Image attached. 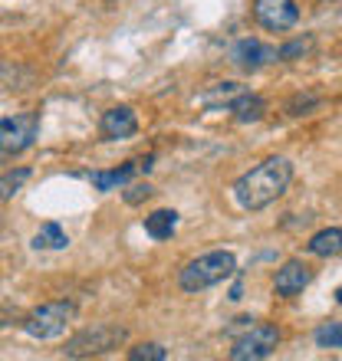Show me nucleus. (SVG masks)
Returning <instances> with one entry per match:
<instances>
[{
	"mask_svg": "<svg viewBox=\"0 0 342 361\" xmlns=\"http://www.w3.org/2000/svg\"><path fill=\"white\" fill-rule=\"evenodd\" d=\"M290 180H293V164L280 158V154H273V158L260 161L256 168L244 171L234 180V197L244 210H264L273 200L283 197Z\"/></svg>",
	"mask_w": 342,
	"mask_h": 361,
	"instance_id": "1",
	"label": "nucleus"
},
{
	"mask_svg": "<svg viewBox=\"0 0 342 361\" xmlns=\"http://www.w3.org/2000/svg\"><path fill=\"white\" fill-rule=\"evenodd\" d=\"M237 273V257L230 250H211V253H201L198 259H191L188 267L181 269L178 286L184 293H204L211 286L224 283Z\"/></svg>",
	"mask_w": 342,
	"mask_h": 361,
	"instance_id": "2",
	"label": "nucleus"
},
{
	"mask_svg": "<svg viewBox=\"0 0 342 361\" xmlns=\"http://www.w3.org/2000/svg\"><path fill=\"white\" fill-rule=\"evenodd\" d=\"M73 319H76V302H69V299L43 302L23 319V332H27L30 338H37V342H49V338L66 335Z\"/></svg>",
	"mask_w": 342,
	"mask_h": 361,
	"instance_id": "3",
	"label": "nucleus"
},
{
	"mask_svg": "<svg viewBox=\"0 0 342 361\" xmlns=\"http://www.w3.org/2000/svg\"><path fill=\"white\" fill-rule=\"evenodd\" d=\"M125 329L122 325H93V329H83L66 342L63 355L66 358H95V355H105L119 348L125 342Z\"/></svg>",
	"mask_w": 342,
	"mask_h": 361,
	"instance_id": "4",
	"label": "nucleus"
},
{
	"mask_svg": "<svg viewBox=\"0 0 342 361\" xmlns=\"http://www.w3.org/2000/svg\"><path fill=\"white\" fill-rule=\"evenodd\" d=\"M40 135V115L37 112H20L0 118V161L4 158H17L37 142Z\"/></svg>",
	"mask_w": 342,
	"mask_h": 361,
	"instance_id": "5",
	"label": "nucleus"
},
{
	"mask_svg": "<svg viewBox=\"0 0 342 361\" xmlns=\"http://www.w3.org/2000/svg\"><path fill=\"white\" fill-rule=\"evenodd\" d=\"M276 345H280V329L270 322H256V325H247V332L234 338L228 358L230 361H264L276 352Z\"/></svg>",
	"mask_w": 342,
	"mask_h": 361,
	"instance_id": "6",
	"label": "nucleus"
},
{
	"mask_svg": "<svg viewBox=\"0 0 342 361\" xmlns=\"http://www.w3.org/2000/svg\"><path fill=\"white\" fill-rule=\"evenodd\" d=\"M254 20L270 33H286L300 23L296 0H254Z\"/></svg>",
	"mask_w": 342,
	"mask_h": 361,
	"instance_id": "7",
	"label": "nucleus"
},
{
	"mask_svg": "<svg viewBox=\"0 0 342 361\" xmlns=\"http://www.w3.org/2000/svg\"><path fill=\"white\" fill-rule=\"evenodd\" d=\"M230 63L244 73H256V69H264L266 63H276V47L264 43V39H237L234 49H230Z\"/></svg>",
	"mask_w": 342,
	"mask_h": 361,
	"instance_id": "8",
	"label": "nucleus"
},
{
	"mask_svg": "<svg viewBox=\"0 0 342 361\" xmlns=\"http://www.w3.org/2000/svg\"><path fill=\"white\" fill-rule=\"evenodd\" d=\"M309 283H313V269L306 267L303 259H286L273 276V293L283 295V299H293V295H300Z\"/></svg>",
	"mask_w": 342,
	"mask_h": 361,
	"instance_id": "9",
	"label": "nucleus"
},
{
	"mask_svg": "<svg viewBox=\"0 0 342 361\" xmlns=\"http://www.w3.org/2000/svg\"><path fill=\"white\" fill-rule=\"evenodd\" d=\"M99 132H102V138H109V142H125V138H132V135L138 132V115H135V109H129V105H115V109L102 112Z\"/></svg>",
	"mask_w": 342,
	"mask_h": 361,
	"instance_id": "10",
	"label": "nucleus"
},
{
	"mask_svg": "<svg viewBox=\"0 0 342 361\" xmlns=\"http://www.w3.org/2000/svg\"><path fill=\"white\" fill-rule=\"evenodd\" d=\"M224 109H228V112L234 115L240 125H250V122H260V118L266 115V99H264V95L247 92V89H244V92L234 95V99H230Z\"/></svg>",
	"mask_w": 342,
	"mask_h": 361,
	"instance_id": "11",
	"label": "nucleus"
},
{
	"mask_svg": "<svg viewBox=\"0 0 342 361\" xmlns=\"http://www.w3.org/2000/svg\"><path fill=\"white\" fill-rule=\"evenodd\" d=\"M138 174V161H125L119 164V168H112V171H93V188L99 190V194H109V190H119L125 188L129 180Z\"/></svg>",
	"mask_w": 342,
	"mask_h": 361,
	"instance_id": "12",
	"label": "nucleus"
},
{
	"mask_svg": "<svg viewBox=\"0 0 342 361\" xmlns=\"http://www.w3.org/2000/svg\"><path fill=\"white\" fill-rule=\"evenodd\" d=\"M306 253H313V257H339L342 253V227H326V230H316L309 243H306Z\"/></svg>",
	"mask_w": 342,
	"mask_h": 361,
	"instance_id": "13",
	"label": "nucleus"
},
{
	"mask_svg": "<svg viewBox=\"0 0 342 361\" xmlns=\"http://www.w3.org/2000/svg\"><path fill=\"white\" fill-rule=\"evenodd\" d=\"M175 230H178V210H152L148 217H145V233L152 240H171L175 237Z\"/></svg>",
	"mask_w": 342,
	"mask_h": 361,
	"instance_id": "14",
	"label": "nucleus"
},
{
	"mask_svg": "<svg viewBox=\"0 0 342 361\" xmlns=\"http://www.w3.org/2000/svg\"><path fill=\"white\" fill-rule=\"evenodd\" d=\"M69 237H66V230L59 227V224H43V227L37 230V237H33V250H66Z\"/></svg>",
	"mask_w": 342,
	"mask_h": 361,
	"instance_id": "15",
	"label": "nucleus"
},
{
	"mask_svg": "<svg viewBox=\"0 0 342 361\" xmlns=\"http://www.w3.org/2000/svg\"><path fill=\"white\" fill-rule=\"evenodd\" d=\"M237 92H244V86H240V82H218L211 92L201 95V105H204V109H224V105H228Z\"/></svg>",
	"mask_w": 342,
	"mask_h": 361,
	"instance_id": "16",
	"label": "nucleus"
},
{
	"mask_svg": "<svg viewBox=\"0 0 342 361\" xmlns=\"http://www.w3.org/2000/svg\"><path fill=\"white\" fill-rule=\"evenodd\" d=\"M30 168H10V171H4L0 174V200H10L13 194H17L23 184L30 180Z\"/></svg>",
	"mask_w": 342,
	"mask_h": 361,
	"instance_id": "17",
	"label": "nucleus"
},
{
	"mask_svg": "<svg viewBox=\"0 0 342 361\" xmlns=\"http://www.w3.org/2000/svg\"><path fill=\"white\" fill-rule=\"evenodd\" d=\"M323 105V95L316 92H296L290 102H286V115H293V118H300V115H309L313 109H319Z\"/></svg>",
	"mask_w": 342,
	"mask_h": 361,
	"instance_id": "18",
	"label": "nucleus"
},
{
	"mask_svg": "<svg viewBox=\"0 0 342 361\" xmlns=\"http://www.w3.org/2000/svg\"><path fill=\"white\" fill-rule=\"evenodd\" d=\"M313 47H316L313 37H296V39H290V43H283V47L276 49V59L290 63V59H300V56H306V53H313Z\"/></svg>",
	"mask_w": 342,
	"mask_h": 361,
	"instance_id": "19",
	"label": "nucleus"
},
{
	"mask_svg": "<svg viewBox=\"0 0 342 361\" xmlns=\"http://www.w3.org/2000/svg\"><path fill=\"white\" fill-rule=\"evenodd\" d=\"M313 342L319 348H342V322H329L323 329H316Z\"/></svg>",
	"mask_w": 342,
	"mask_h": 361,
	"instance_id": "20",
	"label": "nucleus"
},
{
	"mask_svg": "<svg viewBox=\"0 0 342 361\" xmlns=\"http://www.w3.org/2000/svg\"><path fill=\"white\" fill-rule=\"evenodd\" d=\"M165 358H168V352L158 342H142L129 348V361H165Z\"/></svg>",
	"mask_w": 342,
	"mask_h": 361,
	"instance_id": "21",
	"label": "nucleus"
},
{
	"mask_svg": "<svg viewBox=\"0 0 342 361\" xmlns=\"http://www.w3.org/2000/svg\"><path fill=\"white\" fill-rule=\"evenodd\" d=\"M152 194H155L152 184H132V188L125 190V204H129V207H138V204H142V200H148Z\"/></svg>",
	"mask_w": 342,
	"mask_h": 361,
	"instance_id": "22",
	"label": "nucleus"
},
{
	"mask_svg": "<svg viewBox=\"0 0 342 361\" xmlns=\"http://www.w3.org/2000/svg\"><path fill=\"white\" fill-rule=\"evenodd\" d=\"M155 168V154H145V158H138V171H152Z\"/></svg>",
	"mask_w": 342,
	"mask_h": 361,
	"instance_id": "23",
	"label": "nucleus"
},
{
	"mask_svg": "<svg viewBox=\"0 0 342 361\" xmlns=\"http://www.w3.org/2000/svg\"><path fill=\"white\" fill-rule=\"evenodd\" d=\"M230 299H234V302H237V299H244V286H234V289H230Z\"/></svg>",
	"mask_w": 342,
	"mask_h": 361,
	"instance_id": "24",
	"label": "nucleus"
},
{
	"mask_svg": "<svg viewBox=\"0 0 342 361\" xmlns=\"http://www.w3.org/2000/svg\"><path fill=\"white\" fill-rule=\"evenodd\" d=\"M336 302L342 305V286H339V289H336Z\"/></svg>",
	"mask_w": 342,
	"mask_h": 361,
	"instance_id": "25",
	"label": "nucleus"
}]
</instances>
